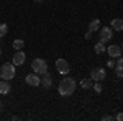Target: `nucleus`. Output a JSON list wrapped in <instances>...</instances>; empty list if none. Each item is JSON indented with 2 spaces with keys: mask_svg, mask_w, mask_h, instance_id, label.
<instances>
[{
  "mask_svg": "<svg viewBox=\"0 0 123 121\" xmlns=\"http://www.w3.org/2000/svg\"><path fill=\"white\" fill-rule=\"evenodd\" d=\"M76 80L74 79H71V77H64L59 85H57V90L59 93L62 95V97H69V95H72V93L76 92Z\"/></svg>",
  "mask_w": 123,
  "mask_h": 121,
  "instance_id": "1",
  "label": "nucleus"
},
{
  "mask_svg": "<svg viewBox=\"0 0 123 121\" xmlns=\"http://www.w3.org/2000/svg\"><path fill=\"white\" fill-rule=\"evenodd\" d=\"M15 67L17 65L13 64V62H5V64L0 67V79H3V80H12L13 77H15Z\"/></svg>",
  "mask_w": 123,
  "mask_h": 121,
  "instance_id": "2",
  "label": "nucleus"
},
{
  "mask_svg": "<svg viewBox=\"0 0 123 121\" xmlns=\"http://www.w3.org/2000/svg\"><path fill=\"white\" fill-rule=\"evenodd\" d=\"M31 69H33V72L35 74H46L48 70V62L44 59H41V57H36V59H33L31 61Z\"/></svg>",
  "mask_w": 123,
  "mask_h": 121,
  "instance_id": "3",
  "label": "nucleus"
},
{
  "mask_svg": "<svg viewBox=\"0 0 123 121\" xmlns=\"http://www.w3.org/2000/svg\"><path fill=\"white\" fill-rule=\"evenodd\" d=\"M105 77H107V70H105L104 67H97L90 74V79L94 82H102V80H105Z\"/></svg>",
  "mask_w": 123,
  "mask_h": 121,
  "instance_id": "4",
  "label": "nucleus"
},
{
  "mask_svg": "<svg viewBox=\"0 0 123 121\" xmlns=\"http://www.w3.org/2000/svg\"><path fill=\"white\" fill-rule=\"evenodd\" d=\"M56 69H57V72L62 74V75H67V74H69V70H71L69 62H67L66 59H57V61H56Z\"/></svg>",
  "mask_w": 123,
  "mask_h": 121,
  "instance_id": "5",
  "label": "nucleus"
},
{
  "mask_svg": "<svg viewBox=\"0 0 123 121\" xmlns=\"http://www.w3.org/2000/svg\"><path fill=\"white\" fill-rule=\"evenodd\" d=\"M98 36H100V41L107 43V41H110V39L113 38V29L110 28V26H105V28H102V29H100Z\"/></svg>",
  "mask_w": 123,
  "mask_h": 121,
  "instance_id": "6",
  "label": "nucleus"
},
{
  "mask_svg": "<svg viewBox=\"0 0 123 121\" xmlns=\"http://www.w3.org/2000/svg\"><path fill=\"white\" fill-rule=\"evenodd\" d=\"M25 82L30 85V87H38V85H41V80H39L38 74H28L26 77H25Z\"/></svg>",
  "mask_w": 123,
  "mask_h": 121,
  "instance_id": "7",
  "label": "nucleus"
},
{
  "mask_svg": "<svg viewBox=\"0 0 123 121\" xmlns=\"http://www.w3.org/2000/svg\"><path fill=\"white\" fill-rule=\"evenodd\" d=\"M107 52H108V56L110 57H120L122 56V47L118 46V44H112V46H108L107 47Z\"/></svg>",
  "mask_w": 123,
  "mask_h": 121,
  "instance_id": "8",
  "label": "nucleus"
},
{
  "mask_svg": "<svg viewBox=\"0 0 123 121\" xmlns=\"http://www.w3.org/2000/svg\"><path fill=\"white\" fill-rule=\"evenodd\" d=\"M25 59H26V56H25V52L20 49V51H17L15 54H13V64L15 65H21L25 64Z\"/></svg>",
  "mask_w": 123,
  "mask_h": 121,
  "instance_id": "9",
  "label": "nucleus"
},
{
  "mask_svg": "<svg viewBox=\"0 0 123 121\" xmlns=\"http://www.w3.org/2000/svg\"><path fill=\"white\" fill-rule=\"evenodd\" d=\"M110 28L113 29V31H122V29H123V20L122 18H113V20H112Z\"/></svg>",
  "mask_w": 123,
  "mask_h": 121,
  "instance_id": "10",
  "label": "nucleus"
},
{
  "mask_svg": "<svg viewBox=\"0 0 123 121\" xmlns=\"http://www.w3.org/2000/svg\"><path fill=\"white\" fill-rule=\"evenodd\" d=\"M8 92H10L8 80H3V79H2V82H0V95H7Z\"/></svg>",
  "mask_w": 123,
  "mask_h": 121,
  "instance_id": "11",
  "label": "nucleus"
},
{
  "mask_svg": "<svg viewBox=\"0 0 123 121\" xmlns=\"http://www.w3.org/2000/svg\"><path fill=\"white\" fill-rule=\"evenodd\" d=\"M89 29H90V31H98V29H100V20L94 18L89 23Z\"/></svg>",
  "mask_w": 123,
  "mask_h": 121,
  "instance_id": "12",
  "label": "nucleus"
},
{
  "mask_svg": "<svg viewBox=\"0 0 123 121\" xmlns=\"http://www.w3.org/2000/svg\"><path fill=\"white\" fill-rule=\"evenodd\" d=\"M51 82H53V80H51V75L48 74H43V80H41V85H43V87H44V88H49V87H51Z\"/></svg>",
  "mask_w": 123,
  "mask_h": 121,
  "instance_id": "13",
  "label": "nucleus"
},
{
  "mask_svg": "<svg viewBox=\"0 0 123 121\" xmlns=\"http://www.w3.org/2000/svg\"><path fill=\"white\" fill-rule=\"evenodd\" d=\"M94 51L97 52V54H102V52H105V43H104V41H98V43L94 46Z\"/></svg>",
  "mask_w": 123,
  "mask_h": 121,
  "instance_id": "14",
  "label": "nucleus"
},
{
  "mask_svg": "<svg viewBox=\"0 0 123 121\" xmlns=\"http://www.w3.org/2000/svg\"><path fill=\"white\" fill-rule=\"evenodd\" d=\"M79 84H80V87H82V88H90V87L94 85V84H92V79H82Z\"/></svg>",
  "mask_w": 123,
  "mask_h": 121,
  "instance_id": "15",
  "label": "nucleus"
},
{
  "mask_svg": "<svg viewBox=\"0 0 123 121\" xmlns=\"http://www.w3.org/2000/svg\"><path fill=\"white\" fill-rule=\"evenodd\" d=\"M23 46H25V41L23 39H15L13 41V49L20 51V49H23Z\"/></svg>",
  "mask_w": 123,
  "mask_h": 121,
  "instance_id": "16",
  "label": "nucleus"
},
{
  "mask_svg": "<svg viewBox=\"0 0 123 121\" xmlns=\"http://www.w3.org/2000/svg\"><path fill=\"white\" fill-rule=\"evenodd\" d=\"M7 33H8V26H7L5 23H0V39L5 36Z\"/></svg>",
  "mask_w": 123,
  "mask_h": 121,
  "instance_id": "17",
  "label": "nucleus"
},
{
  "mask_svg": "<svg viewBox=\"0 0 123 121\" xmlns=\"http://www.w3.org/2000/svg\"><path fill=\"white\" fill-rule=\"evenodd\" d=\"M94 90H95L97 93H100L102 90H104V87H102V84H100V82H95V84H94Z\"/></svg>",
  "mask_w": 123,
  "mask_h": 121,
  "instance_id": "18",
  "label": "nucleus"
},
{
  "mask_svg": "<svg viewBox=\"0 0 123 121\" xmlns=\"http://www.w3.org/2000/svg\"><path fill=\"white\" fill-rule=\"evenodd\" d=\"M115 74H117L118 79H122L123 77V67H115Z\"/></svg>",
  "mask_w": 123,
  "mask_h": 121,
  "instance_id": "19",
  "label": "nucleus"
},
{
  "mask_svg": "<svg viewBox=\"0 0 123 121\" xmlns=\"http://www.w3.org/2000/svg\"><path fill=\"white\" fill-rule=\"evenodd\" d=\"M115 67H123V57H117L115 59Z\"/></svg>",
  "mask_w": 123,
  "mask_h": 121,
  "instance_id": "20",
  "label": "nucleus"
},
{
  "mask_svg": "<svg viewBox=\"0 0 123 121\" xmlns=\"http://www.w3.org/2000/svg\"><path fill=\"white\" fill-rule=\"evenodd\" d=\"M107 65H108V67H115V57H110L108 62H107Z\"/></svg>",
  "mask_w": 123,
  "mask_h": 121,
  "instance_id": "21",
  "label": "nucleus"
},
{
  "mask_svg": "<svg viewBox=\"0 0 123 121\" xmlns=\"http://www.w3.org/2000/svg\"><path fill=\"white\" fill-rule=\"evenodd\" d=\"M113 120H117V121H123V113H117L113 116Z\"/></svg>",
  "mask_w": 123,
  "mask_h": 121,
  "instance_id": "22",
  "label": "nucleus"
},
{
  "mask_svg": "<svg viewBox=\"0 0 123 121\" xmlns=\"http://www.w3.org/2000/svg\"><path fill=\"white\" fill-rule=\"evenodd\" d=\"M102 120H104V121H112V120H113V116H108V115H107V116H102Z\"/></svg>",
  "mask_w": 123,
  "mask_h": 121,
  "instance_id": "23",
  "label": "nucleus"
},
{
  "mask_svg": "<svg viewBox=\"0 0 123 121\" xmlns=\"http://www.w3.org/2000/svg\"><path fill=\"white\" fill-rule=\"evenodd\" d=\"M85 38H87V39H90V38H92V31H90V29L85 33Z\"/></svg>",
  "mask_w": 123,
  "mask_h": 121,
  "instance_id": "24",
  "label": "nucleus"
},
{
  "mask_svg": "<svg viewBox=\"0 0 123 121\" xmlns=\"http://www.w3.org/2000/svg\"><path fill=\"white\" fill-rule=\"evenodd\" d=\"M35 2H36V3H43L44 0H35Z\"/></svg>",
  "mask_w": 123,
  "mask_h": 121,
  "instance_id": "25",
  "label": "nucleus"
},
{
  "mask_svg": "<svg viewBox=\"0 0 123 121\" xmlns=\"http://www.w3.org/2000/svg\"><path fill=\"white\" fill-rule=\"evenodd\" d=\"M120 47H122V51H123V43H122V46H120Z\"/></svg>",
  "mask_w": 123,
  "mask_h": 121,
  "instance_id": "26",
  "label": "nucleus"
},
{
  "mask_svg": "<svg viewBox=\"0 0 123 121\" xmlns=\"http://www.w3.org/2000/svg\"><path fill=\"white\" fill-rule=\"evenodd\" d=\"M0 56H2V47H0Z\"/></svg>",
  "mask_w": 123,
  "mask_h": 121,
  "instance_id": "27",
  "label": "nucleus"
},
{
  "mask_svg": "<svg viewBox=\"0 0 123 121\" xmlns=\"http://www.w3.org/2000/svg\"><path fill=\"white\" fill-rule=\"evenodd\" d=\"M0 110H2V102H0Z\"/></svg>",
  "mask_w": 123,
  "mask_h": 121,
  "instance_id": "28",
  "label": "nucleus"
}]
</instances>
